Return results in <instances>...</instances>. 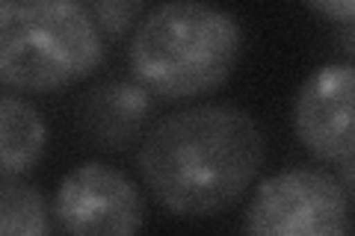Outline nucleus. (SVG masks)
Returning a JSON list of instances; mask_svg holds the SVG:
<instances>
[{
    "mask_svg": "<svg viewBox=\"0 0 355 236\" xmlns=\"http://www.w3.org/2000/svg\"><path fill=\"white\" fill-rule=\"evenodd\" d=\"M266 156L263 133L234 104H198L157 121L142 139L139 174L178 219H210L234 207Z\"/></svg>",
    "mask_w": 355,
    "mask_h": 236,
    "instance_id": "f257e3e1",
    "label": "nucleus"
},
{
    "mask_svg": "<svg viewBox=\"0 0 355 236\" xmlns=\"http://www.w3.org/2000/svg\"><path fill=\"white\" fill-rule=\"evenodd\" d=\"M240 21L207 0H166L139 21L128 48L133 83L166 100L210 95L234 74Z\"/></svg>",
    "mask_w": 355,
    "mask_h": 236,
    "instance_id": "f03ea898",
    "label": "nucleus"
},
{
    "mask_svg": "<svg viewBox=\"0 0 355 236\" xmlns=\"http://www.w3.org/2000/svg\"><path fill=\"white\" fill-rule=\"evenodd\" d=\"M104 39L80 0H0V86L53 92L104 62Z\"/></svg>",
    "mask_w": 355,
    "mask_h": 236,
    "instance_id": "7ed1b4c3",
    "label": "nucleus"
},
{
    "mask_svg": "<svg viewBox=\"0 0 355 236\" xmlns=\"http://www.w3.org/2000/svg\"><path fill=\"white\" fill-rule=\"evenodd\" d=\"M243 228L258 236H343L352 195L323 168H287L254 189Z\"/></svg>",
    "mask_w": 355,
    "mask_h": 236,
    "instance_id": "20e7f679",
    "label": "nucleus"
},
{
    "mask_svg": "<svg viewBox=\"0 0 355 236\" xmlns=\"http://www.w3.org/2000/svg\"><path fill=\"white\" fill-rule=\"evenodd\" d=\"M53 216L74 236H128L146 224V198L125 174L104 163H83L62 177L53 195Z\"/></svg>",
    "mask_w": 355,
    "mask_h": 236,
    "instance_id": "39448f33",
    "label": "nucleus"
},
{
    "mask_svg": "<svg viewBox=\"0 0 355 236\" xmlns=\"http://www.w3.org/2000/svg\"><path fill=\"white\" fill-rule=\"evenodd\" d=\"M352 92L355 74L349 62L323 65L299 86L293 100V130L317 160L340 163L355 156Z\"/></svg>",
    "mask_w": 355,
    "mask_h": 236,
    "instance_id": "423d86ee",
    "label": "nucleus"
},
{
    "mask_svg": "<svg viewBox=\"0 0 355 236\" xmlns=\"http://www.w3.org/2000/svg\"><path fill=\"white\" fill-rule=\"evenodd\" d=\"M151 116V95L133 80H110L95 86L80 107V127L89 145L121 151L139 139Z\"/></svg>",
    "mask_w": 355,
    "mask_h": 236,
    "instance_id": "0eeeda50",
    "label": "nucleus"
},
{
    "mask_svg": "<svg viewBox=\"0 0 355 236\" xmlns=\"http://www.w3.org/2000/svg\"><path fill=\"white\" fill-rule=\"evenodd\" d=\"M48 148V125L30 100L0 95V177H24Z\"/></svg>",
    "mask_w": 355,
    "mask_h": 236,
    "instance_id": "6e6552de",
    "label": "nucleus"
},
{
    "mask_svg": "<svg viewBox=\"0 0 355 236\" xmlns=\"http://www.w3.org/2000/svg\"><path fill=\"white\" fill-rule=\"evenodd\" d=\"M48 230V201L39 189L18 183V177H0V233L44 236Z\"/></svg>",
    "mask_w": 355,
    "mask_h": 236,
    "instance_id": "1a4fd4ad",
    "label": "nucleus"
},
{
    "mask_svg": "<svg viewBox=\"0 0 355 236\" xmlns=\"http://www.w3.org/2000/svg\"><path fill=\"white\" fill-rule=\"evenodd\" d=\"M317 15H323L338 24H352L355 18V0H305Z\"/></svg>",
    "mask_w": 355,
    "mask_h": 236,
    "instance_id": "9d476101",
    "label": "nucleus"
}]
</instances>
